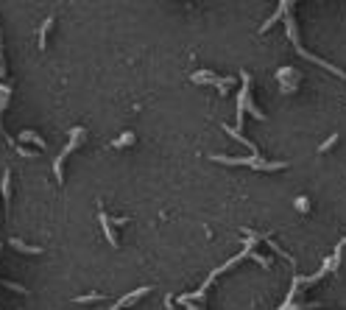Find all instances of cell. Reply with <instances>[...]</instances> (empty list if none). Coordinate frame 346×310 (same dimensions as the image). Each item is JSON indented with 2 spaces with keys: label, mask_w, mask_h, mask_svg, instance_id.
Wrapping results in <instances>:
<instances>
[{
  "label": "cell",
  "mask_w": 346,
  "mask_h": 310,
  "mask_svg": "<svg viewBox=\"0 0 346 310\" xmlns=\"http://www.w3.org/2000/svg\"><path fill=\"white\" fill-rule=\"evenodd\" d=\"M101 299H106L104 294H89V296H76V302H101Z\"/></svg>",
  "instance_id": "cell-7"
},
{
  "label": "cell",
  "mask_w": 346,
  "mask_h": 310,
  "mask_svg": "<svg viewBox=\"0 0 346 310\" xmlns=\"http://www.w3.org/2000/svg\"><path fill=\"white\" fill-rule=\"evenodd\" d=\"M53 17H47V20L42 22V31H39V47H45V42H47V34H51V28H53Z\"/></svg>",
  "instance_id": "cell-4"
},
{
  "label": "cell",
  "mask_w": 346,
  "mask_h": 310,
  "mask_svg": "<svg viewBox=\"0 0 346 310\" xmlns=\"http://www.w3.org/2000/svg\"><path fill=\"white\" fill-rule=\"evenodd\" d=\"M148 291H151V288H137V291H134V294H131V296H123V299L117 302V305L112 307V310H120V307H126V305H134V302L140 299V296H145Z\"/></svg>",
  "instance_id": "cell-2"
},
{
  "label": "cell",
  "mask_w": 346,
  "mask_h": 310,
  "mask_svg": "<svg viewBox=\"0 0 346 310\" xmlns=\"http://www.w3.org/2000/svg\"><path fill=\"white\" fill-rule=\"evenodd\" d=\"M20 140H22V142H34V146L45 148V140H42L39 134H34V132H22V134H20Z\"/></svg>",
  "instance_id": "cell-5"
},
{
  "label": "cell",
  "mask_w": 346,
  "mask_h": 310,
  "mask_svg": "<svg viewBox=\"0 0 346 310\" xmlns=\"http://www.w3.org/2000/svg\"><path fill=\"white\" fill-rule=\"evenodd\" d=\"M98 218H101V224H104V232H106V237H109V243H112V246H117V235H115V229H112L109 216H106V212H98Z\"/></svg>",
  "instance_id": "cell-3"
},
{
  "label": "cell",
  "mask_w": 346,
  "mask_h": 310,
  "mask_svg": "<svg viewBox=\"0 0 346 310\" xmlns=\"http://www.w3.org/2000/svg\"><path fill=\"white\" fill-rule=\"evenodd\" d=\"M131 142H134V134H131V132H126V134L120 137V140H115V142H112V146H115V148H120V146H131Z\"/></svg>",
  "instance_id": "cell-6"
},
{
  "label": "cell",
  "mask_w": 346,
  "mask_h": 310,
  "mask_svg": "<svg viewBox=\"0 0 346 310\" xmlns=\"http://www.w3.org/2000/svg\"><path fill=\"white\" fill-rule=\"evenodd\" d=\"M81 140H84V132H81V129H73V140H70V146H67V151H64V154H70V151H73V148L79 146ZM62 165H64V157H59L56 162H53V174H56L59 184L64 182V171H62Z\"/></svg>",
  "instance_id": "cell-1"
},
{
  "label": "cell",
  "mask_w": 346,
  "mask_h": 310,
  "mask_svg": "<svg viewBox=\"0 0 346 310\" xmlns=\"http://www.w3.org/2000/svg\"><path fill=\"white\" fill-rule=\"evenodd\" d=\"M335 142H338V134H332V137H330V140H327V142H321V148H318V151H321V154H324V151H330V148L335 146Z\"/></svg>",
  "instance_id": "cell-8"
},
{
  "label": "cell",
  "mask_w": 346,
  "mask_h": 310,
  "mask_svg": "<svg viewBox=\"0 0 346 310\" xmlns=\"http://www.w3.org/2000/svg\"><path fill=\"white\" fill-rule=\"evenodd\" d=\"M296 207H299V210H310V204H307V199H304V196H302V199H296Z\"/></svg>",
  "instance_id": "cell-9"
}]
</instances>
